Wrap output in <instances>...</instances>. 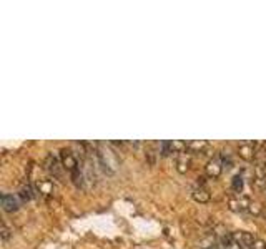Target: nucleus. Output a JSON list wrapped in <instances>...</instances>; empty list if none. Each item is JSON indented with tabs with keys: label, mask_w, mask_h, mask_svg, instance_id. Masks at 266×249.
Here are the masks:
<instances>
[{
	"label": "nucleus",
	"mask_w": 266,
	"mask_h": 249,
	"mask_svg": "<svg viewBox=\"0 0 266 249\" xmlns=\"http://www.w3.org/2000/svg\"><path fill=\"white\" fill-rule=\"evenodd\" d=\"M45 168H47V171L52 174L54 178H62L64 176V165H62V160L60 158H57L54 155H48L47 161H45Z\"/></svg>",
	"instance_id": "f257e3e1"
},
{
	"label": "nucleus",
	"mask_w": 266,
	"mask_h": 249,
	"mask_svg": "<svg viewBox=\"0 0 266 249\" xmlns=\"http://www.w3.org/2000/svg\"><path fill=\"white\" fill-rule=\"evenodd\" d=\"M173 153V141H162L160 143V155L162 156H170Z\"/></svg>",
	"instance_id": "ddd939ff"
},
{
	"label": "nucleus",
	"mask_w": 266,
	"mask_h": 249,
	"mask_svg": "<svg viewBox=\"0 0 266 249\" xmlns=\"http://www.w3.org/2000/svg\"><path fill=\"white\" fill-rule=\"evenodd\" d=\"M205 171H206V174L210 178H218L220 174H222V171H223V163H222V160H220V155L206 163Z\"/></svg>",
	"instance_id": "39448f33"
},
{
	"label": "nucleus",
	"mask_w": 266,
	"mask_h": 249,
	"mask_svg": "<svg viewBox=\"0 0 266 249\" xmlns=\"http://www.w3.org/2000/svg\"><path fill=\"white\" fill-rule=\"evenodd\" d=\"M60 160H62V165H64V168L67 169V171H73V169L78 168V163H77V158L75 155L72 153V150H67L64 148L60 151Z\"/></svg>",
	"instance_id": "20e7f679"
},
{
	"label": "nucleus",
	"mask_w": 266,
	"mask_h": 249,
	"mask_svg": "<svg viewBox=\"0 0 266 249\" xmlns=\"http://www.w3.org/2000/svg\"><path fill=\"white\" fill-rule=\"evenodd\" d=\"M251 249H266V241H263V239H256V241H254V244H253Z\"/></svg>",
	"instance_id": "dca6fc26"
},
{
	"label": "nucleus",
	"mask_w": 266,
	"mask_h": 249,
	"mask_svg": "<svg viewBox=\"0 0 266 249\" xmlns=\"http://www.w3.org/2000/svg\"><path fill=\"white\" fill-rule=\"evenodd\" d=\"M70 178H72V183L77 186V188H83V183H85V174L83 171L80 169V166H78L77 169H73V171L70 173Z\"/></svg>",
	"instance_id": "1a4fd4ad"
},
{
	"label": "nucleus",
	"mask_w": 266,
	"mask_h": 249,
	"mask_svg": "<svg viewBox=\"0 0 266 249\" xmlns=\"http://www.w3.org/2000/svg\"><path fill=\"white\" fill-rule=\"evenodd\" d=\"M206 146H208L206 141H191V143H188V150L191 153H201Z\"/></svg>",
	"instance_id": "f8f14e48"
},
{
	"label": "nucleus",
	"mask_w": 266,
	"mask_h": 249,
	"mask_svg": "<svg viewBox=\"0 0 266 249\" xmlns=\"http://www.w3.org/2000/svg\"><path fill=\"white\" fill-rule=\"evenodd\" d=\"M12 234H14V231L10 229L5 223H2V229H0V237H2V241H4V242H7Z\"/></svg>",
	"instance_id": "4468645a"
},
{
	"label": "nucleus",
	"mask_w": 266,
	"mask_h": 249,
	"mask_svg": "<svg viewBox=\"0 0 266 249\" xmlns=\"http://www.w3.org/2000/svg\"><path fill=\"white\" fill-rule=\"evenodd\" d=\"M35 196H37V190L33 188L32 184H24V186L20 188V191H19V198H20L22 203L30 201V200H33Z\"/></svg>",
	"instance_id": "0eeeda50"
},
{
	"label": "nucleus",
	"mask_w": 266,
	"mask_h": 249,
	"mask_svg": "<svg viewBox=\"0 0 266 249\" xmlns=\"http://www.w3.org/2000/svg\"><path fill=\"white\" fill-rule=\"evenodd\" d=\"M243 186H245V181H243V176L241 174H235L233 179H231V188H233L235 193H241L243 191Z\"/></svg>",
	"instance_id": "9b49d317"
},
{
	"label": "nucleus",
	"mask_w": 266,
	"mask_h": 249,
	"mask_svg": "<svg viewBox=\"0 0 266 249\" xmlns=\"http://www.w3.org/2000/svg\"><path fill=\"white\" fill-rule=\"evenodd\" d=\"M188 168H190V156L186 155V153H182L177 160V169L180 173H186L188 171Z\"/></svg>",
	"instance_id": "9d476101"
},
{
	"label": "nucleus",
	"mask_w": 266,
	"mask_h": 249,
	"mask_svg": "<svg viewBox=\"0 0 266 249\" xmlns=\"http://www.w3.org/2000/svg\"><path fill=\"white\" fill-rule=\"evenodd\" d=\"M191 196H193V200L198 201V203H206L208 200H210V193H208V190L203 188V186H200V188H195L193 193H191Z\"/></svg>",
	"instance_id": "6e6552de"
},
{
	"label": "nucleus",
	"mask_w": 266,
	"mask_h": 249,
	"mask_svg": "<svg viewBox=\"0 0 266 249\" xmlns=\"http://www.w3.org/2000/svg\"><path fill=\"white\" fill-rule=\"evenodd\" d=\"M264 169H266V165H264Z\"/></svg>",
	"instance_id": "6ab92c4d"
},
{
	"label": "nucleus",
	"mask_w": 266,
	"mask_h": 249,
	"mask_svg": "<svg viewBox=\"0 0 266 249\" xmlns=\"http://www.w3.org/2000/svg\"><path fill=\"white\" fill-rule=\"evenodd\" d=\"M264 156H266V148H264Z\"/></svg>",
	"instance_id": "a211bd4d"
},
{
	"label": "nucleus",
	"mask_w": 266,
	"mask_h": 249,
	"mask_svg": "<svg viewBox=\"0 0 266 249\" xmlns=\"http://www.w3.org/2000/svg\"><path fill=\"white\" fill-rule=\"evenodd\" d=\"M0 203H2V209L5 213H15V211H19L22 201L15 195L4 193L2 196H0Z\"/></svg>",
	"instance_id": "f03ea898"
},
{
	"label": "nucleus",
	"mask_w": 266,
	"mask_h": 249,
	"mask_svg": "<svg viewBox=\"0 0 266 249\" xmlns=\"http://www.w3.org/2000/svg\"><path fill=\"white\" fill-rule=\"evenodd\" d=\"M254 173H256V181H258L259 184H263L264 183V178H266V169H264V166H256Z\"/></svg>",
	"instance_id": "2eb2a0df"
},
{
	"label": "nucleus",
	"mask_w": 266,
	"mask_h": 249,
	"mask_svg": "<svg viewBox=\"0 0 266 249\" xmlns=\"http://www.w3.org/2000/svg\"><path fill=\"white\" fill-rule=\"evenodd\" d=\"M233 234V239L235 242L238 244L241 249L245 247H253L254 241H256V237H254L251 233H246V231H236V233H231Z\"/></svg>",
	"instance_id": "7ed1b4c3"
},
{
	"label": "nucleus",
	"mask_w": 266,
	"mask_h": 249,
	"mask_svg": "<svg viewBox=\"0 0 266 249\" xmlns=\"http://www.w3.org/2000/svg\"><path fill=\"white\" fill-rule=\"evenodd\" d=\"M203 249H218V247L213 246V244H210V246H206V247H203Z\"/></svg>",
	"instance_id": "f3484780"
},
{
	"label": "nucleus",
	"mask_w": 266,
	"mask_h": 249,
	"mask_svg": "<svg viewBox=\"0 0 266 249\" xmlns=\"http://www.w3.org/2000/svg\"><path fill=\"white\" fill-rule=\"evenodd\" d=\"M238 153H240V156L243 158V160H246V161L253 160V156H254V143H251V141L241 143L238 146Z\"/></svg>",
	"instance_id": "423d86ee"
}]
</instances>
